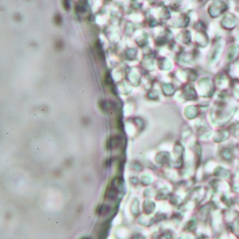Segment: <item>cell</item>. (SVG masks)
<instances>
[{
	"instance_id": "7a4b0ae2",
	"label": "cell",
	"mask_w": 239,
	"mask_h": 239,
	"mask_svg": "<svg viewBox=\"0 0 239 239\" xmlns=\"http://www.w3.org/2000/svg\"><path fill=\"white\" fill-rule=\"evenodd\" d=\"M110 208L107 205H101L100 207V209H99V213H100L101 215H105L109 212Z\"/></svg>"
},
{
	"instance_id": "3957f363",
	"label": "cell",
	"mask_w": 239,
	"mask_h": 239,
	"mask_svg": "<svg viewBox=\"0 0 239 239\" xmlns=\"http://www.w3.org/2000/svg\"><path fill=\"white\" fill-rule=\"evenodd\" d=\"M82 239H90L89 238H82Z\"/></svg>"
},
{
	"instance_id": "6da1fadb",
	"label": "cell",
	"mask_w": 239,
	"mask_h": 239,
	"mask_svg": "<svg viewBox=\"0 0 239 239\" xmlns=\"http://www.w3.org/2000/svg\"><path fill=\"white\" fill-rule=\"evenodd\" d=\"M121 143V138L119 137V136H115V137H112L111 138H110L109 140L108 141V147L111 148H117L120 145Z\"/></svg>"
}]
</instances>
